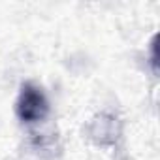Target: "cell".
Instances as JSON below:
<instances>
[{
  "label": "cell",
  "mask_w": 160,
  "mask_h": 160,
  "mask_svg": "<svg viewBox=\"0 0 160 160\" xmlns=\"http://www.w3.org/2000/svg\"><path fill=\"white\" fill-rule=\"evenodd\" d=\"M49 111L47 100L42 92V89L34 87V85H25L23 92L19 96L17 102V115L21 121L25 122H34V121H42Z\"/></svg>",
  "instance_id": "1"
}]
</instances>
